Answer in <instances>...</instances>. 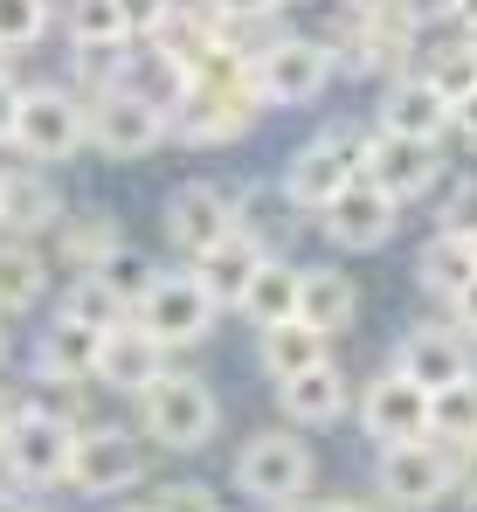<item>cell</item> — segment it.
Listing matches in <instances>:
<instances>
[{"mask_svg":"<svg viewBox=\"0 0 477 512\" xmlns=\"http://www.w3.org/2000/svg\"><path fill=\"white\" fill-rule=\"evenodd\" d=\"M49 236H56V256L70 263V277H90V270H104L111 250H125V229H118L111 208H77V215H63Z\"/></svg>","mask_w":477,"mask_h":512,"instance_id":"24","label":"cell"},{"mask_svg":"<svg viewBox=\"0 0 477 512\" xmlns=\"http://www.w3.org/2000/svg\"><path fill=\"white\" fill-rule=\"evenodd\" d=\"M415 77L436 90L443 104H464V97L477 90V56L464 49V42H450V49H436V56H429V70H415Z\"/></svg>","mask_w":477,"mask_h":512,"instance_id":"34","label":"cell"},{"mask_svg":"<svg viewBox=\"0 0 477 512\" xmlns=\"http://www.w3.org/2000/svg\"><path fill=\"white\" fill-rule=\"evenodd\" d=\"M139 429L153 436L159 450H208L222 429V402L201 374H173L159 367V381L139 395Z\"/></svg>","mask_w":477,"mask_h":512,"instance_id":"2","label":"cell"},{"mask_svg":"<svg viewBox=\"0 0 477 512\" xmlns=\"http://www.w3.org/2000/svg\"><path fill=\"white\" fill-rule=\"evenodd\" d=\"M471 277H477L471 243H457V236H443V229H436V236L422 243V256H415V284H422V291H436L443 305H450Z\"/></svg>","mask_w":477,"mask_h":512,"instance_id":"29","label":"cell"},{"mask_svg":"<svg viewBox=\"0 0 477 512\" xmlns=\"http://www.w3.org/2000/svg\"><path fill=\"white\" fill-rule=\"evenodd\" d=\"M236 492H249L256 506H270V512L305 506V492H312V450L298 436H284V429L249 436L236 457Z\"/></svg>","mask_w":477,"mask_h":512,"instance_id":"5","label":"cell"},{"mask_svg":"<svg viewBox=\"0 0 477 512\" xmlns=\"http://www.w3.org/2000/svg\"><path fill=\"white\" fill-rule=\"evenodd\" d=\"M111 7H118L125 35H132V42H146V35H153V28L173 14V7H180V0H111Z\"/></svg>","mask_w":477,"mask_h":512,"instance_id":"38","label":"cell"},{"mask_svg":"<svg viewBox=\"0 0 477 512\" xmlns=\"http://www.w3.org/2000/svg\"><path fill=\"white\" fill-rule=\"evenodd\" d=\"M83 125H90V146H97L104 160H146L159 139H166V111H159L153 97L125 90V84L90 97V104H83Z\"/></svg>","mask_w":477,"mask_h":512,"instance_id":"10","label":"cell"},{"mask_svg":"<svg viewBox=\"0 0 477 512\" xmlns=\"http://www.w3.org/2000/svg\"><path fill=\"white\" fill-rule=\"evenodd\" d=\"M464 49H471V56H477V28H464Z\"/></svg>","mask_w":477,"mask_h":512,"instance_id":"50","label":"cell"},{"mask_svg":"<svg viewBox=\"0 0 477 512\" xmlns=\"http://www.w3.org/2000/svg\"><path fill=\"white\" fill-rule=\"evenodd\" d=\"M346 402H353V381H346V367L339 360H325L312 374H291V381H277V409L291 416V423H339L346 416Z\"/></svg>","mask_w":477,"mask_h":512,"instance_id":"22","label":"cell"},{"mask_svg":"<svg viewBox=\"0 0 477 512\" xmlns=\"http://www.w3.org/2000/svg\"><path fill=\"white\" fill-rule=\"evenodd\" d=\"M429 443H443V450L477 443V374L443 388V395H429Z\"/></svg>","mask_w":477,"mask_h":512,"instance_id":"30","label":"cell"},{"mask_svg":"<svg viewBox=\"0 0 477 512\" xmlns=\"http://www.w3.org/2000/svg\"><path fill=\"white\" fill-rule=\"evenodd\" d=\"M159 367H166V353H159L132 319H125V326H111V333H97V360H90V381H97V388L146 395V388L159 381Z\"/></svg>","mask_w":477,"mask_h":512,"instance_id":"19","label":"cell"},{"mask_svg":"<svg viewBox=\"0 0 477 512\" xmlns=\"http://www.w3.org/2000/svg\"><path fill=\"white\" fill-rule=\"evenodd\" d=\"M42 291H49V256L35 250V243L0 236V319L42 305Z\"/></svg>","mask_w":477,"mask_h":512,"instance_id":"28","label":"cell"},{"mask_svg":"<svg viewBox=\"0 0 477 512\" xmlns=\"http://www.w3.org/2000/svg\"><path fill=\"white\" fill-rule=\"evenodd\" d=\"M63 222V194L42 167H0V236L35 243Z\"/></svg>","mask_w":477,"mask_h":512,"instance_id":"18","label":"cell"},{"mask_svg":"<svg viewBox=\"0 0 477 512\" xmlns=\"http://www.w3.org/2000/svg\"><path fill=\"white\" fill-rule=\"evenodd\" d=\"M125 21L111 0H70V49H125Z\"/></svg>","mask_w":477,"mask_h":512,"instance_id":"33","label":"cell"},{"mask_svg":"<svg viewBox=\"0 0 477 512\" xmlns=\"http://www.w3.org/2000/svg\"><path fill=\"white\" fill-rule=\"evenodd\" d=\"M457 21H464V28H477V0H457Z\"/></svg>","mask_w":477,"mask_h":512,"instance_id":"47","label":"cell"},{"mask_svg":"<svg viewBox=\"0 0 477 512\" xmlns=\"http://www.w3.org/2000/svg\"><path fill=\"white\" fill-rule=\"evenodd\" d=\"M146 512H222V506H215V492H208V485L173 478V485H159L153 499H146Z\"/></svg>","mask_w":477,"mask_h":512,"instance_id":"36","label":"cell"},{"mask_svg":"<svg viewBox=\"0 0 477 512\" xmlns=\"http://www.w3.org/2000/svg\"><path fill=\"white\" fill-rule=\"evenodd\" d=\"M256 360H263V374H270V381H291V374L325 367V360H332V340L312 333V326H298V319H284V326H270V333H263Z\"/></svg>","mask_w":477,"mask_h":512,"instance_id":"26","label":"cell"},{"mask_svg":"<svg viewBox=\"0 0 477 512\" xmlns=\"http://www.w3.org/2000/svg\"><path fill=\"white\" fill-rule=\"evenodd\" d=\"M0 512H35V506H28V492H14V485H0Z\"/></svg>","mask_w":477,"mask_h":512,"instance_id":"45","label":"cell"},{"mask_svg":"<svg viewBox=\"0 0 477 512\" xmlns=\"http://www.w3.org/2000/svg\"><path fill=\"white\" fill-rule=\"evenodd\" d=\"M395 222H401V201H388L374 180H353V187H339V194L318 208L325 243H332V250H346V256L381 250V243L395 236Z\"/></svg>","mask_w":477,"mask_h":512,"instance_id":"14","label":"cell"},{"mask_svg":"<svg viewBox=\"0 0 477 512\" xmlns=\"http://www.w3.org/2000/svg\"><path fill=\"white\" fill-rule=\"evenodd\" d=\"M360 180H374L388 201H415L443 180V153L395 132H360Z\"/></svg>","mask_w":477,"mask_h":512,"instance_id":"15","label":"cell"},{"mask_svg":"<svg viewBox=\"0 0 477 512\" xmlns=\"http://www.w3.org/2000/svg\"><path fill=\"white\" fill-rule=\"evenodd\" d=\"M222 236H236V194L222 180H180L166 194V243L180 256H201Z\"/></svg>","mask_w":477,"mask_h":512,"instance_id":"13","label":"cell"},{"mask_svg":"<svg viewBox=\"0 0 477 512\" xmlns=\"http://www.w3.org/2000/svg\"><path fill=\"white\" fill-rule=\"evenodd\" d=\"M374 492L388 512H429L450 499V450L443 443H388L374 464Z\"/></svg>","mask_w":477,"mask_h":512,"instance_id":"9","label":"cell"},{"mask_svg":"<svg viewBox=\"0 0 477 512\" xmlns=\"http://www.w3.org/2000/svg\"><path fill=\"white\" fill-rule=\"evenodd\" d=\"M14 104H21V84H14V70L0 63V146H7V132H14Z\"/></svg>","mask_w":477,"mask_h":512,"instance_id":"43","label":"cell"},{"mask_svg":"<svg viewBox=\"0 0 477 512\" xmlns=\"http://www.w3.org/2000/svg\"><path fill=\"white\" fill-rule=\"evenodd\" d=\"M332 70L346 77H408V49H415V21L401 7H381V14H339L332 35Z\"/></svg>","mask_w":477,"mask_h":512,"instance_id":"4","label":"cell"},{"mask_svg":"<svg viewBox=\"0 0 477 512\" xmlns=\"http://www.w3.org/2000/svg\"><path fill=\"white\" fill-rule=\"evenodd\" d=\"M298 277H305V263H291V256H263L236 312L249 319V326H263V333L284 326V319H298Z\"/></svg>","mask_w":477,"mask_h":512,"instance_id":"25","label":"cell"},{"mask_svg":"<svg viewBox=\"0 0 477 512\" xmlns=\"http://www.w3.org/2000/svg\"><path fill=\"white\" fill-rule=\"evenodd\" d=\"M353 409H360V429H367L381 450H388V443H422V436H429V395H422L415 381H401L395 367L374 374V381L360 388Z\"/></svg>","mask_w":477,"mask_h":512,"instance_id":"16","label":"cell"},{"mask_svg":"<svg viewBox=\"0 0 477 512\" xmlns=\"http://www.w3.org/2000/svg\"><path fill=\"white\" fill-rule=\"evenodd\" d=\"M450 125H457V132H464V139L477 146V90L464 97V104H450Z\"/></svg>","mask_w":477,"mask_h":512,"instance_id":"44","label":"cell"},{"mask_svg":"<svg viewBox=\"0 0 477 512\" xmlns=\"http://www.w3.org/2000/svg\"><path fill=\"white\" fill-rule=\"evenodd\" d=\"M471 263H477V236H471Z\"/></svg>","mask_w":477,"mask_h":512,"instance_id":"52","label":"cell"},{"mask_svg":"<svg viewBox=\"0 0 477 512\" xmlns=\"http://www.w3.org/2000/svg\"><path fill=\"white\" fill-rule=\"evenodd\" d=\"M381 7H395V0H339V14H381Z\"/></svg>","mask_w":477,"mask_h":512,"instance_id":"46","label":"cell"},{"mask_svg":"<svg viewBox=\"0 0 477 512\" xmlns=\"http://www.w3.org/2000/svg\"><path fill=\"white\" fill-rule=\"evenodd\" d=\"M208 14H222V21H236V28H256V21H270L284 0H201Z\"/></svg>","mask_w":477,"mask_h":512,"instance_id":"39","label":"cell"},{"mask_svg":"<svg viewBox=\"0 0 477 512\" xmlns=\"http://www.w3.org/2000/svg\"><path fill=\"white\" fill-rule=\"evenodd\" d=\"M49 35V0H0V56H21Z\"/></svg>","mask_w":477,"mask_h":512,"instance_id":"35","label":"cell"},{"mask_svg":"<svg viewBox=\"0 0 477 512\" xmlns=\"http://www.w3.org/2000/svg\"><path fill=\"white\" fill-rule=\"evenodd\" d=\"M353 180H360V132H318V139H305L291 153V167H284V201L318 215Z\"/></svg>","mask_w":477,"mask_h":512,"instance_id":"12","label":"cell"},{"mask_svg":"<svg viewBox=\"0 0 477 512\" xmlns=\"http://www.w3.org/2000/svg\"><path fill=\"white\" fill-rule=\"evenodd\" d=\"M146 478V450L139 436H125L118 423H77V443H70V478L83 499H118Z\"/></svg>","mask_w":477,"mask_h":512,"instance_id":"7","label":"cell"},{"mask_svg":"<svg viewBox=\"0 0 477 512\" xmlns=\"http://www.w3.org/2000/svg\"><path fill=\"white\" fill-rule=\"evenodd\" d=\"M111 512H146V506H111Z\"/></svg>","mask_w":477,"mask_h":512,"instance_id":"51","label":"cell"},{"mask_svg":"<svg viewBox=\"0 0 477 512\" xmlns=\"http://www.w3.org/2000/svg\"><path fill=\"white\" fill-rule=\"evenodd\" d=\"M360 319V291H353V277L346 270H318L305 263V277H298V326H312V333H346Z\"/></svg>","mask_w":477,"mask_h":512,"instance_id":"23","label":"cell"},{"mask_svg":"<svg viewBox=\"0 0 477 512\" xmlns=\"http://www.w3.org/2000/svg\"><path fill=\"white\" fill-rule=\"evenodd\" d=\"M443 236H457V243L477 236V180H457V187L443 194Z\"/></svg>","mask_w":477,"mask_h":512,"instance_id":"37","label":"cell"},{"mask_svg":"<svg viewBox=\"0 0 477 512\" xmlns=\"http://www.w3.org/2000/svg\"><path fill=\"white\" fill-rule=\"evenodd\" d=\"M381 132L436 146V139L450 132V104H443L436 90L422 84L415 70H408V77H388V90H381Z\"/></svg>","mask_w":477,"mask_h":512,"instance_id":"21","label":"cell"},{"mask_svg":"<svg viewBox=\"0 0 477 512\" xmlns=\"http://www.w3.org/2000/svg\"><path fill=\"white\" fill-rule=\"evenodd\" d=\"M395 7L415 21V28H422V21H450V14H457V0H395Z\"/></svg>","mask_w":477,"mask_h":512,"instance_id":"42","label":"cell"},{"mask_svg":"<svg viewBox=\"0 0 477 512\" xmlns=\"http://www.w3.org/2000/svg\"><path fill=\"white\" fill-rule=\"evenodd\" d=\"M7 423H14V409H7V402H0V436H7Z\"/></svg>","mask_w":477,"mask_h":512,"instance_id":"49","label":"cell"},{"mask_svg":"<svg viewBox=\"0 0 477 512\" xmlns=\"http://www.w3.org/2000/svg\"><path fill=\"white\" fill-rule=\"evenodd\" d=\"M56 319H77L90 333H111V326H125L132 312L111 298V284L104 277H70V291H63V305H56Z\"/></svg>","mask_w":477,"mask_h":512,"instance_id":"31","label":"cell"},{"mask_svg":"<svg viewBox=\"0 0 477 512\" xmlns=\"http://www.w3.org/2000/svg\"><path fill=\"white\" fill-rule=\"evenodd\" d=\"M395 374L415 381L422 395H443V388L471 381V346L457 340L450 326H415V333H401V346H395Z\"/></svg>","mask_w":477,"mask_h":512,"instance_id":"17","label":"cell"},{"mask_svg":"<svg viewBox=\"0 0 477 512\" xmlns=\"http://www.w3.org/2000/svg\"><path fill=\"white\" fill-rule=\"evenodd\" d=\"M263 243H256V236H222V243H215V250H201L194 256V270H187V277H194V284H201V298H208V305H215V312H222V305H229V312H236L242 305V291H249V277H256V263H263Z\"/></svg>","mask_w":477,"mask_h":512,"instance_id":"20","label":"cell"},{"mask_svg":"<svg viewBox=\"0 0 477 512\" xmlns=\"http://www.w3.org/2000/svg\"><path fill=\"white\" fill-rule=\"evenodd\" d=\"M132 326L159 346V353H173V346H201L215 333V305L201 298V284L187 277V270H159L153 291L132 305Z\"/></svg>","mask_w":477,"mask_h":512,"instance_id":"8","label":"cell"},{"mask_svg":"<svg viewBox=\"0 0 477 512\" xmlns=\"http://www.w3.org/2000/svg\"><path fill=\"white\" fill-rule=\"evenodd\" d=\"M450 499H464V506H477V443H464V450H450Z\"/></svg>","mask_w":477,"mask_h":512,"instance_id":"40","label":"cell"},{"mask_svg":"<svg viewBox=\"0 0 477 512\" xmlns=\"http://www.w3.org/2000/svg\"><path fill=\"white\" fill-rule=\"evenodd\" d=\"M7 146L35 167H56V160H77L90 146V125H83V97L70 84H21L14 104V132Z\"/></svg>","mask_w":477,"mask_h":512,"instance_id":"3","label":"cell"},{"mask_svg":"<svg viewBox=\"0 0 477 512\" xmlns=\"http://www.w3.org/2000/svg\"><path fill=\"white\" fill-rule=\"evenodd\" d=\"M450 333H457L464 346H477V277L450 298Z\"/></svg>","mask_w":477,"mask_h":512,"instance_id":"41","label":"cell"},{"mask_svg":"<svg viewBox=\"0 0 477 512\" xmlns=\"http://www.w3.org/2000/svg\"><path fill=\"white\" fill-rule=\"evenodd\" d=\"M70 443H77L70 423L35 416V409H14V423L0 436V464H7L14 485L42 492V485H63V478H70Z\"/></svg>","mask_w":477,"mask_h":512,"instance_id":"11","label":"cell"},{"mask_svg":"<svg viewBox=\"0 0 477 512\" xmlns=\"http://www.w3.org/2000/svg\"><path fill=\"white\" fill-rule=\"evenodd\" d=\"M256 111H263V97H256L249 49H222L201 77H187L180 97L166 104V139H187V146H229V139L249 132Z\"/></svg>","mask_w":477,"mask_h":512,"instance_id":"1","label":"cell"},{"mask_svg":"<svg viewBox=\"0 0 477 512\" xmlns=\"http://www.w3.org/2000/svg\"><path fill=\"white\" fill-rule=\"evenodd\" d=\"M90 277H104V284H111V298H118V305L132 312V305H139V298L153 291L159 263H153L146 250H132V243H125V250H111V256H104V270H90Z\"/></svg>","mask_w":477,"mask_h":512,"instance_id":"32","label":"cell"},{"mask_svg":"<svg viewBox=\"0 0 477 512\" xmlns=\"http://www.w3.org/2000/svg\"><path fill=\"white\" fill-rule=\"evenodd\" d=\"M90 360H97V333L77 319H49L42 340H35V374L49 381H90Z\"/></svg>","mask_w":477,"mask_h":512,"instance_id":"27","label":"cell"},{"mask_svg":"<svg viewBox=\"0 0 477 512\" xmlns=\"http://www.w3.org/2000/svg\"><path fill=\"white\" fill-rule=\"evenodd\" d=\"M318 512H381V506H353V499H339V506H318Z\"/></svg>","mask_w":477,"mask_h":512,"instance_id":"48","label":"cell"},{"mask_svg":"<svg viewBox=\"0 0 477 512\" xmlns=\"http://www.w3.org/2000/svg\"><path fill=\"white\" fill-rule=\"evenodd\" d=\"M249 70H256V97H263V104H312V97H325V84L339 77L325 35H270V42L249 56Z\"/></svg>","mask_w":477,"mask_h":512,"instance_id":"6","label":"cell"}]
</instances>
